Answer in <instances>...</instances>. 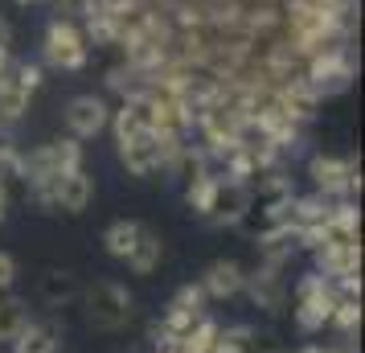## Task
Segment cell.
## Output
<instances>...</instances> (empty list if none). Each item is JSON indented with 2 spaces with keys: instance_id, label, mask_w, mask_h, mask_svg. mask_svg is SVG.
Wrapping results in <instances>:
<instances>
[{
  "instance_id": "obj_1",
  "label": "cell",
  "mask_w": 365,
  "mask_h": 353,
  "mask_svg": "<svg viewBox=\"0 0 365 353\" xmlns=\"http://www.w3.org/2000/svg\"><path fill=\"white\" fill-rule=\"evenodd\" d=\"M83 317L99 333H115L132 320V292L115 280H99L83 292Z\"/></svg>"
},
{
  "instance_id": "obj_2",
  "label": "cell",
  "mask_w": 365,
  "mask_h": 353,
  "mask_svg": "<svg viewBox=\"0 0 365 353\" xmlns=\"http://www.w3.org/2000/svg\"><path fill=\"white\" fill-rule=\"evenodd\" d=\"M299 74L316 86V95H320V99H329V95H341V91L353 86V78H357V62H353L349 46H329V50L304 58Z\"/></svg>"
},
{
  "instance_id": "obj_3",
  "label": "cell",
  "mask_w": 365,
  "mask_h": 353,
  "mask_svg": "<svg viewBox=\"0 0 365 353\" xmlns=\"http://www.w3.org/2000/svg\"><path fill=\"white\" fill-rule=\"evenodd\" d=\"M41 58H46V66L74 74V70L86 66V58H91V41L83 37V29H78L74 21L53 17L50 25H46V37H41Z\"/></svg>"
},
{
  "instance_id": "obj_4",
  "label": "cell",
  "mask_w": 365,
  "mask_h": 353,
  "mask_svg": "<svg viewBox=\"0 0 365 353\" xmlns=\"http://www.w3.org/2000/svg\"><path fill=\"white\" fill-rule=\"evenodd\" d=\"M332 308H336V287L332 280H324L320 271H308V275H299L296 284V324L304 333H320L324 324H329Z\"/></svg>"
},
{
  "instance_id": "obj_5",
  "label": "cell",
  "mask_w": 365,
  "mask_h": 353,
  "mask_svg": "<svg viewBox=\"0 0 365 353\" xmlns=\"http://www.w3.org/2000/svg\"><path fill=\"white\" fill-rule=\"evenodd\" d=\"M205 292H201V284H185L177 296H173V304L165 308V320L152 329V341H156V349H168L173 341H181L193 324H197L201 317H205Z\"/></svg>"
},
{
  "instance_id": "obj_6",
  "label": "cell",
  "mask_w": 365,
  "mask_h": 353,
  "mask_svg": "<svg viewBox=\"0 0 365 353\" xmlns=\"http://www.w3.org/2000/svg\"><path fill=\"white\" fill-rule=\"evenodd\" d=\"M308 181H312L316 193H324V198H353V193H361V168L353 156H324V152H316L312 160H308Z\"/></svg>"
},
{
  "instance_id": "obj_7",
  "label": "cell",
  "mask_w": 365,
  "mask_h": 353,
  "mask_svg": "<svg viewBox=\"0 0 365 353\" xmlns=\"http://www.w3.org/2000/svg\"><path fill=\"white\" fill-rule=\"evenodd\" d=\"M107 123H111V107H107V99H99V95H74V99L66 103V128H70L74 140H91V135H99Z\"/></svg>"
},
{
  "instance_id": "obj_8",
  "label": "cell",
  "mask_w": 365,
  "mask_h": 353,
  "mask_svg": "<svg viewBox=\"0 0 365 353\" xmlns=\"http://www.w3.org/2000/svg\"><path fill=\"white\" fill-rule=\"evenodd\" d=\"M242 292H250V300L259 304V308L279 312L283 304H287V275H283V267H275V263H259V267L247 275Z\"/></svg>"
},
{
  "instance_id": "obj_9",
  "label": "cell",
  "mask_w": 365,
  "mask_h": 353,
  "mask_svg": "<svg viewBox=\"0 0 365 353\" xmlns=\"http://www.w3.org/2000/svg\"><path fill=\"white\" fill-rule=\"evenodd\" d=\"M247 205H250V189L222 177V181H217L214 202H210V210H205V218L217 222V226H238V218L247 214Z\"/></svg>"
},
{
  "instance_id": "obj_10",
  "label": "cell",
  "mask_w": 365,
  "mask_h": 353,
  "mask_svg": "<svg viewBox=\"0 0 365 353\" xmlns=\"http://www.w3.org/2000/svg\"><path fill=\"white\" fill-rule=\"evenodd\" d=\"M201 292H205V300H230V296H238L242 292V284H247V271L238 267L234 259H217V263H210L205 267V275L197 280Z\"/></svg>"
},
{
  "instance_id": "obj_11",
  "label": "cell",
  "mask_w": 365,
  "mask_h": 353,
  "mask_svg": "<svg viewBox=\"0 0 365 353\" xmlns=\"http://www.w3.org/2000/svg\"><path fill=\"white\" fill-rule=\"evenodd\" d=\"M29 99H34V91L25 86L21 78V62L4 78H0V128H13L25 111H29Z\"/></svg>"
},
{
  "instance_id": "obj_12",
  "label": "cell",
  "mask_w": 365,
  "mask_h": 353,
  "mask_svg": "<svg viewBox=\"0 0 365 353\" xmlns=\"http://www.w3.org/2000/svg\"><path fill=\"white\" fill-rule=\"evenodd\" d=\"M316 271L324 280H345V275H361V242L353 247H316Z\"/></svg>"
},
{
  "instance_id": "obj_13",
  "label": "cell",
  "mask_w": 365,
  "mask_h": 353,
  "mask_svg": "<svg viewBox=\"0 0 365 353\" xmlns=\"http://www.w3.org/2000/svg\"><path fill=\"white\" fill-rule=\"evenodd\" d=\"M95 198V185H91V177H86V168H70L58 177V189H53V202L58 210H66V214H83L86 205Z\"/></svg>"
},
{
  "instance_id": "obj_14",
  "label": "cell",
  "mask_w": 365,
  "mask_h": 353,
  "mask_svg": "<svg viewBox=\"0 0 365 353\" xmlns=\"http://www.w3.org/2000/svg\"><path fill=\"white\" fill-rule=\"evenodd\" d=\"M160 255H165L160 235H156V230H148V226H140V238H135V247L128 251V259H123V263H128L135 275H148V271H156Z\"/></svg>"
},
{
  "instance_id": "obj_15",
  "label": "cell",
  "mask_w": 365,
  "mask_h": 353,
  "mask_svg": "<svg viewBox=\"0 0 365 353\" xmlns=\"http://www.w3.org/2000/svg\"><path fill=\"white\" fill-rule=\"evenodd\" d=\"M217 329H222V324H217L214 317H201L197 324H193V329H189L181 341H173L168 349H173V353H214Z\"/></svg>"
},
{
  "instance_id": "obj_16",
  "label": "cell",
  "mask_w": 365,
  "mask_h": 353,
  "mask_svg": "<svg viewBox=\"0 0 365 353\" xmlns=\"http://www.w3.org/2000/svg\"><path fill=\"white\" fill-rule=\"evenodd\" d=\"M53 349H58V329L53 324H34V320L13 341V353H53Z\"/></svg>"
},
{
  "instance_id": "obj_17",
  "label": "cell",
  "mask_w": 365,
  "mask_h": 353,
  "mask_svg": "<svg viewBox=\"0 0 365 353\" xmlns=\"http://www.w3.org/2000/svg\"><path fill=\"white\" fill-rule=\"evenodd\" d=\"M25 324H29V308L17 296H0V345H13Z\"/></svg>"
},
{
  "instance_id": "obj_18",
  "label": "cell",
  "mask_w": 365,
  "mask_h": 353,
  "mask_svg": "<svg viewBox=\"0 0 365 353\" xmlns=\"http://www.w3.org/2000/svg\"><path fill=\"white\" fill-rule=\"evenodd\" d=\"M135 238H140V222L119 218V222H111V226L103 230V247H107L111 259H128V251L135 247Z\"/></svg>"
},
{
  "instance_id": "obj_19",
  "label": "cell",
  "mask_w": 365,
  "mask_h": 353,
  "mask_svg": "<svg viewBox=\"0 0 365 353\" xmlns=\"http://www.w3.org/2000/svg\"><path fill=\"white\" fill-rule=\"evenodd\" d=\"M214 353H259V333L250 324H230V329H217Z\"/></svg>"
},
{
  "instance_id": "obj_20",
  "label": "cell",
  "mask_w": 365,
  "mask_h": 353,
  "mask_svg": "<svg viewBox=\"0 0 365 353\" xmlns=\"http://www.w3.org/2000/svg\"><path fill=\"white\" fill-rule=\"evenodd\" d=\"M78 296V280L70 275V271H50L46 280H41V300L50 304V308H62Z\"/></svg>"
},
{
  "instance_id": "obj_21",
  "label": "cell",
  "mask_w": 365,
  "mask_h": 353,
  "mask_svg": "<svg viewBox=\"0 0 365 353\" xmlns=\"http://www.w3.org/2000/svg\"><path fill=\"white\" fill-rule=\"evenodd\" d=\"M217 181H222V173L210 168V173H201V177H193V181L185 185V202H189V210H197L201 218H205V210H210V202H214Z\"/></svg>"
},
{
  "instance_id": "obj_22",
  "label": "cell",
  "mask_w": 365,
  "mask_h": 353,
  "mask_svg": "<svg viewBox=\"0 0 365 353\" xmlns=\"http://www.w3.org/2000/svg\"><path fill=\"white\" fill-rule=\"evenodd\" d=\"M329 324L341 333V341H353V337H357V329H361V300H336Z\"/></svg>"
},
{
  "instance_id": "obj_23",
  "label": "cell",
  "mask_w": 365,
  "mask_h": 353,
  "mask_svg": "<svg viewBox=\"0 0 365 353\" xmlns=\"http://www.w3.org/2000/svg\"><path fill=\"white\" fill-rule=\"evenodd\" d=\"M13 284H17V259L9 251H0V292H9Z\"/></svg>"
},
{
  "instance_id": "obj_24",
  "label": "cell",
  "mask_w": 365,
  "mask_h": 353,
  "mask_svg": "<svg viewBox=\"0 0 365 353\" xmlns=\"http://www.w3.org/2000/svg\"><path fill=\"white\" fill-rule=\"evenodd\" d=\"M299 353H357L353 341H332V345H304Z\"/></svg>"
},
{
  "instance_id": "obj_25",
  "label": "cell",
  "mask_w": 365,
  "mask_h": 353,
  "mask_svg": "<svg viewBox=\"0 0 365 353\" xmlns=\"http://www.w3.org/2000/svg\"><path fill=\"white\" fill-rule=\"evenodd\" d=\"M9 46H13V25L0 17V50H9Z\"/></svg>"
},
{
  "instance_id": "obj_26",
  "label": "cell",
  "mask_w": 365,
  "mask_h": 353,
  "mask_svg": "<svg viewBox=\"0 0 365 353\" xmlns=\"http://www.w3.org/2000/svg\"><path fill=\"white\" fill-rule=\"evenodd\" d=\"M4 214H9V202H4V198H0V222H4Z\"/></svg>"
},
{
  "instance_id": "obj_27",
  "label": "cell",
  "mask_w": 365,
  "mask_h": 353,
  "mask_svg": "<svg viewBox=\"0 0 365 353\" xmlns=\"http://www.w3.org/2000/svg\"><path fill=\"white\" fill-rule=\"evenodd\" d=\"M17 4H41V0H17Z\"/></svg>"
}]
</instances>
